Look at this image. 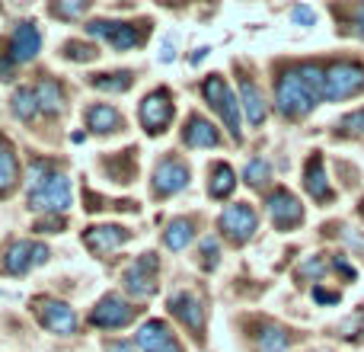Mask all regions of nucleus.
Here are the masks:
<instances>
[{
	"label": "nucleus",
	"mask_w": 364,
	"mask_h": 352,
	"mask_svg": "<svg viewBox=\"0 0 364 352\" xmlns=\"http://www.w3.org/2000/svg\"><path fill=\"white\" fill-rule=\"evenodd\" d=\"M275 103H278V109H282V115L301 119V115H307L320 100L310 93V87L304 83L301 71H288V74H282V81H278Z\"/></svg>",
	"instance_id": "obj_1"
},
{
	"label": "nucleus",
	"mask_w": 364,
	"mask_h": 352,
	"mask_svg": "<svg viewBox=\"0 0 364 352\" xmlns=\"http://www.w3.org/2000/svg\"><path fill=\"white\" fill-rule=\"evenodd\" d=\"M201 93H205V100L211 103V109L224 119V125H227V132H230V138L233 141H240L243 138V125H240V100L230 93V87H227V81L224 77H218V74H211L205 81V87H201Z\"/></svg>",
	"instance_id": "obj_2"
},
{
	"label": "nucleus",
	"mask_w": 364,
	"mask_h": 352,
	"mask_svg": "<svg viewBox=\"0 0 364 352\" xmlns=\"http://www.w3.org/2000/svg\"><path fill=\"white\" fill-rule=\"evenodd\" d=\"M74 205V189H70V180L64 173H55L51 180H45L38 189L29 192V208L45 214H64Z\"/></svg>",
	"instance_id": "obj_3"
},
{
	"label": "nucleus",
	"mask_w": 364,
	"mask_h": 352,
	"mask_svg": "<svg viewBox=\"0 0 364 352\" xmlns=\"http://www.w3.org/2000/svg\"><path fill=\"white\" fill-rule=\"evenodd\" d=\"M364 90V68L352 61H339L326 71V96L323 100H348Z\"/></svg>",
	"instance_id": "obj_4"
},
{
	"label": "nucleus",
	"mask_w": 364,
	"mask_h": 352,
	"mask_svg": "<svg viewBox=\"0 0 364 352\" xmlns=\"http://www.w3.org/2000/svg\"><path fill=\"white\" fill-rule=\"evenodd\" d=\"M173 113H176V109H173V96L166 93V90H154L151 96L141 100V125L151 135L166 132L173 122Z\"/></svg>",
	"instance_id": "obj_5"
},
{
	"label": "nucleus",
	"mask_w": 364,
	"mask_h": 352,
	"mask_svg": "<svg viewBox=\"0 0 364 352\" xmlns=\"http://www.w3.org/2000/svg\"><path fill=\"white\" fill-rule=\"evenodd\" d=\"M122 282H125V291H128V295H134V298H151L154 291H157V257H154V253H144L138 263L125 269Z\"/></svg>",
	"instance_id": "obj_6"
},
{
	"label": "nucleus",
	"mask_w": 364,
	"mask_h": 352,
	"mask_svg": "<svg viewBox=\"0 0 364 352\" xmlns=\"http://www.w3.org/2000/svg\"><path fill=\"white\" fill-rule=\"evenodd\" d=\"M48 247L45 244H36V240H16V244L6 250L4 257V266L6 272H13V276H23V272H29L32 266H42L48 263Z\"/></svg>",
	"instance_id": "obj_7"
},
{
	"label": "nucleus",
	"mask_w": 364,
	"mask_h": 352,
	"mask_svg": "<svg viewBox=\"0 0 364 352\" xmlns=\"http://www.w3.org/2000/svg\"><path fill=\"white\" fill-rule=\"evenodd\" d=\"M138 311L128 301H122V295H106L93 311H90V323L93 327H125L134 321Z\"/></svg>",
	"instance_id": "obj_8"
},
{
	"label": "nucleus",
	"mask_w": 364,
	"mask_h": 352,
	"mask_svg": "<svg viewBox=\"0 0 364 352\" xmlns=\"http://www.w3.org/2000/svg\"><path fill=\"white\" fill-rule=\"evenodd\" d=\"M87 32L96 38H109V45L119 51H132L141 42L138 26H125V23H112V19H93L87 23Z\"/></svg>",
	"instance_id": "obj_9"
},
{
	"label": "nucleus",
	"mask_w": 364,
	"mask_h": 352,
	"mask_svg": "<svg viewBox=\"0 0 364 352\" xmlns=\"http://www.w3.org/2000/svg\"><path fill=\"white\" fill-rule=\"evenodd\" d=\"M256 224H259V218L246 202H237V205H230L220 214V227L227 231V237H230L233 244H246V240L252 237V231H256Z\"/></svg>",
	"instance_id": "obj_10"
},
{
	"label": "nucleus",
	"mask_w": 364,
	"mask_h": 352,
	"mask_svg": "<svg viewBox=\"0 0 364 352\" xmlns=\"http://www.w3.org/2000/svg\"><path fill=\"white\" fill-rule=\"evenodd\" d=\"M38 321L45 323V327L51 330V333H74L77 330V314L70 304L64 301H51V298H45V301H38Z\"/></svg>",
	"instance_id": "obj_11"
},
{
	"label": "nucleus",
	"mask_w": 364,
	"mask_h": 352,
	"mask_svg": "<svg viewBox=\"0 0 364 352\" xmlns=\"http://www.w3.org/2000/svg\"><path fill=\"white\" fill-rule=\"evenodd\" d=\"M138 346L144 352H182L173 330L166 327L164 321H147L144 327L138 330Z\"/></svg>",
	"instance_id": "obj_12"
},
{
	"label": "nucleus",
	"mask_w": 364,
	"mask_h": 352,
	"mask_svg": "<svg viewBox=\"0 0 364 352\" xmlns=\"http://www.w3.org/2000/svg\"><path fill=\"white\" fill-rule=\"evenodd\" d=\"M269 214H272V221H275L278 227L288 231V227L301 224L304 208H301V202L288 192V189H275V192L269 195Z\"/></svg>",
	"instance_id": "obj_13"
},
{
	"label": "nucleus",
	"mask_w": 364,
	"mask_h": 352,
	"mask_svg": "<svg viewBox=\"0 0 364 352\" xmlns=\"http://www.w3.org/2000/svg\"><path fill=\"white\" fill-rule=\"evenodd\" d=\"M188 186V167L182 160H160V167L154 170V189L160 195H173V192H182Z\"/></svg>",
	"instance_id": "obj_14"
},
{
	"label": "nucleus",
	"mask_w": 364,
	"mask_h": 352,
	"mask_svg": "<svg viewBox=\"0 0 364 352\" xmlns=\"http://www.w3.org/2000/svg\"><path fill=\"white\" fill-rule=\"evenodd\" d=\"M128 237H132V231H125V227H119V224H100V227H87V234H83V244H87L93 253H112L115 247H122Z\"/></svg>",
	"instance_id": "obj_15"
},
{
	"label": "nucleus",
	"mask_w": 364,
	"mask_h": 352,
	"mask_svg": "<svg viewBox=\"0 0 364 352\" xmlns=\"http://www.w3.org/2000/svg\"><path fill=\"white\" fill-rule=\"evenodd\" d=\"M38 48H42V36H38V29L32 23H19L16 32H13V42H10V58L16 64L32 61V58L38 55Z\"/></svg>",
	"instance_id": "obj_16"
},
{
	"label": "nucleus",
	"mask_w": 364,
	"mask_h": 352,
	"mask_svg": "<svg viewBox=\"0 0 364 352\" xmlns=\"http://www.w3.org/2000/svg\"><path fill=\"white\" fill-rule=\"evenodd\" d=\"M170 311L179 317L182 323H186L188 330H195V333L205 327V311H201V301L195 295H188V291H176V295L170 298Z\"/></svg>",
	"instance_id": "obj_17"
},
{
	"label": "nucleus",
	"mask_w": 364,
	"mask_h": 352,
	"mask_svg": "<svg viewBox=\"0 0 364 352\" xmlns=\"http://www.w3.org/2000/svg\"><path fill=\"white\" fill-rule=\"evenodd\" d=\"M240 103H243V115L250 125H262L265 122V100L259 93V87L252 81L240 83Z\"/></svg>",
	"instance_id": "obj_18"
},
{
	"label": "nucleus",
	"mask_w": 364,
	"mask_h": 352,
	"mask_svg": "<svg viewBox=\"0 0 364 352\" xmlns=\"http://www.w3.org/2000/svg\"><path fill=\"white\" fill-rule=\"evenodd\" d=\"M220 141L218 128L211 125L208 119H201V115H192L186 125V145L188 147H214Z\"/></svg>",
	"instance_id": "obj_19"
},
{
	"label": "nucleus",
	"mask_w": 364,
	"mask_h": 352,
	"mask_svg": "<svg viewBox=\"0 0 364 352\" xmlns=\"http://www.w3.org/2000/svg\"><path fill=\"white\" fill-rule=\"evenodd\" d=\"M87 125L100 135H112L119 128H125V119L112 106H93V109H87Z\"/></svg>",
	"instance_id": "obj_20"
},
{
	"label": "nucleus",
	"mask_w": 364,
	"mask_h": 352,
	"mask_svg": "<svg viewBox=\"0 0 364 352\" xmlns=\"http://www.w3.org/2000/svg\"><path fill=\"white\" fill-rule=\"evenodd\" d=\"M304 186H307V192L314 195V199H320V202L333 199V189H329V182H326V170H323L320 157H314L307 164V180H304Z\"/></svg>",
	"instance_id": "obj_21"
},
{
	"label": "nucleus",
	"mask_w": 364,
	"mask_h": 352,
	"mask_svg": "<svg viewBox=\"0 0 364 352\" xmlns=\"http://www.w3.org/2000/svg\"><path fill=\"white\" fill-rule=\"evenodd\" d=\"M192 237H195V224L188 218H176L170 227H166V234H164V244L170 247V250H186L188 244H192Z\"/></svg>",
	"instance_id": "obj_22"
},
{
	"label": "nucleus",
	"mask_w": 364,
	"mask_h": 352,
	"mask_svg": "<svg viewBox=\"0 0 364 352\" xmlns=\"http://www.w3.org/2000/svg\"><path fill=\"white\" fill-rule=\"evenodd\" d=\"M36 96H38V109H45V113H61L64 93H61V87H58L55 81H42V83H38Z\"/></svg>",
	"instance_id": "obj_23"
},
{
	"label": "nucleus",
	"mask_w": 364,
	"mask_h": 352,
	"mask_svg": "<svg viewBox=\"0 0 364 352\" xmlns=\"http://www.w3.org/2000/svg\"><path fill=\"white\" fill-rule=\"evenodd\" d=\"M13 113L19 115L23 122H29V119H36V113H38V96H36V90H16L13 93Z\"/></svg>",
	"instance_id": "obj_24"
},
{
	"label": "nucleus",
	"mask_w": 364,
	"mask_h": 352,
	"mask_svg": "<svg viewBox=\"0 0 364 352\" xmlns=\"http://www.w3.org/2000/svg\"><path fill=\"white\" fill-rule=\"evenodd\" d=\"M233 186H237V180H233V170L227 164L214 167V176H211V195L214 199H227V195L233 192Z\"/></svg>",
	"instance_id": "obj_25"
},
{
	"label": "nucleus",
	"mask_w": 364,
	"mask_h": 352,
	"mask_svg": "<svg viewBox=\"0 0 364 352\" xmlns=\"http://www.w3.org/2000/svg\"><path fill=\"white\" fill-rule=\"evenodd\" d=\"M134 83V77L128 74H100V77H93V87L96 90H106V93H125L128 87Z\"/></svg>",
	"instance_id": "obj_26"
},
{
	"label": "nucleus",
	"mask_w": 364,
	"mask_h": 352,
	"mask_svg": "<svg viewBox=\"0 0 364 352\" xmlns=\"http://www.w3.org/2000/svg\"><path fill=\"white\" fill-rule=\"evenodd\" d=\"M16 176H19L16 157H13L10 147H4V151H0V192H10V189L16 186Z\"/></svg>",
	"instance_id": "obj_27"
},
{
	"label": "nucleus",
	"mask_w": 364,
	"mask_h": 352,
	"mask_svg": "<svg viewBox=\"0 0 364 352\" xmlns=\"http://www.w3.org/2000/svg\"><path fill=\"white\" fill-rule=\"evenodd\" d=\"M259 349L262 352H284L288 349V333L282 327H262L259 333Z\"/></svg>",
	"instance_id": "obj_28"
},
{
	"label": "nucleus",
	"mask_w": 364,
	"mask_h": 352,
	"mask_svg": "<svg viewBox=\"0 0 364 352\" xmlns=\"http://www.w3.org/2000/svg\"><path fill=\"white\" fill-rule=\"evenodd\" d=\"M301 77H304V83L310 87V93H314L316 100H323V96H326V71H323V68H316V64H304Z\"/></svg>",
	"instance_id": "obj_29"
},
{
	"label": "nucleus",
	"mask_w": 364,
	"mask_h": 352,
	"mask_svg": "<svg viewBox=\"0 0 364 352\" xmlns=\"http://www.w3.org/2000/svg\"><path fill=\"white\" fill-rule=\"evenodd\" d=\"M51 176H55L51 160H32L29 173H26V186H29V192H32V189H38L45 180H51Z\"/></svg>",
	"instance_id": "obj_30"
},
{
	"label": "nucleus",
	"mask_w": 364,
	"mask_h": 352,
	"mask_svg": "<svg viewBox=\"0 0 364 352\" xmlns=\"http://www.w3.org/2000/svg\"><path fill=\"white\" fill-rule=\"evenodd\" d=\"M243 176H246V182H252V186H262V182H269L272 167L265 164V160H250V164H246V170H243Z\"/></svg>",
	"instance_id": "obj_31"
},
{
	"label": "nucleus",
	"mask_w": 364,
	"mask_h": 352,
	"mask_svg": "<svg viewBox=\"0 0 364 352\" xmlns=\"http://www.w3.org/2000/svg\"><path fill=\"white\" fill-rule=\"evenodd\" d=\"M64 55L74 58V61H93L100 51L93 48V45H83V42H68L64 45Z\"/></svg>",
	"instance_id": "obj_32"
},
{
	"label": "nucleus",
	"mask_w": 364,
	"mask_h": 352,
	"mask_svg": "<svg viewBox=\"0 0 364 352\" xmlns=\"http://www.w3.org/2000/svg\"><path fill=\"white\" fill-rule=\"evenodd\" d=\"M339 128L346 135H364V109H358V113H348L346 119L339 122Z\"/></svg>",
	"instance_id": "obj_33"
},
{
	"label": "nucleus",
	"mask_w": 364,
	"mask_h": 352,
	"mask_svg": "<svg viewBox=\"0 0 364 352\" xmlns=\"http://www.w3.org/2000/svg\"><path fill=\"white\" fill-rule=\"evenodd\" d=\"M201 263H205V269H214L218 266V240H201Z\"/></svg>",
	"instance_id": "obj_34"
},
{
	"label": "nucleus",
	"mask_w": 364,
	"mask_h": 352,
	"mask_svg": "<svg viewBox=\"0 0 364 352\" xmlns=\"http://www.w3.org/2000/svg\"><path fill=\"white\" fill-rule=\"evenodd\" d=\"M51 10H55L58 16H83V13L90 10V4H55Z\"/></svg>",
	"instance_id": "obj_35"
},
{
	"label": "nucleus",
	"mask_w": 364,
	"mask_h": 352,
	"mask_svg": "<svg viewBox=\"0 0 364 352\" xmlns=\"http://www.w3.org/2000/svg\"><path fill=\"white\" fill-rule=\"evenodd\" d=\"M323 272H326V259H320V257L307 259V263L301 266V276H323Z\"/></svg>",
	"instance_id": "obj_36"
},
{
	"label": "nucleus",
	"mask_w": 364,
	"mask_h": 352,
	"mask_svg": "<svg viewBox=\"0 0 364 352\" xmlns=\"http://www.w3.org/2000/svg\"><path fill=\"white\" fill-rule=\"evenodd\" d=\"M291 16H294V23H301V26H314L316 23V13L310 10V6H294Z\"/></svg>",
	"instance_id": "obj_37"
},
{
	"label": "nucleus",
	"mask_w": 364,
	"mask_h": 352,
	"mask_svg": "<svg viewBox=\"0 0 364 352\" xmlns=\"http://www.w3.org/2000/svg\"><path fill=\"white\" fill-rule=\"evenodd\" d=\"M314 298L320 304H336L339 301V295H333V291H326V289H314Z\"/></svg>",
	"instance_id": "obj_38"
},
{
	"label": "nucleus",
	"mask_w": 364,
	"mask_h": 352,
	"mask_svg": "<svg viewBox=\"0 0 364 352\" xmlns=\"http://www.w3.org/2000/svg\"><path fill=\"white\" fill-rule=\"evenodd\" d=\"M45 227H48V231H61V218H48V221H42V224L36 227V231H45Z\"/></svg>",
	"instance_id": "obj_39"
},
{
	"label": "nucleus",
	"mask_w": 364,
	"mask_h": 352,
	"mask_svg": "<svg viewBox=\"0 0 364 352\" xmlns=\"http://www.w3.org/2000/svg\"><path fill=\"white\" fill-rule=\"evenodd\" d=\"M13 77V58L10 61H0V81H10Z\"/></svg>",
	"instance_id": "obj_40"
},
{
	"label": "nucleus",
	"mask_w": 364,
	"mask_h": 352,
	"mask_svg": "<svg viewBox=\"0 0 364 352\" xmlns=\"http://www.w3.org/2000/svg\"><path fill=\"white\" fill-rule=\"evenodd\" d=\"M106 352H134L132 343H109Z\"/></svg>",
	"instance_id": "obj_41"
},
{
	"label": "nucleus",
	"mask_w": 364,
	"mask_h": 352,
	"mask_svg": "<svg viewBox=\"0 0 364 352\" xmlns=\"http://www.w3.org/2000/svg\"><path fill=\"white\" fill-rule=\"evenodd\" d=\"M173 48H176L173 42H164V55H160V58H164V61H173V58H176V51H173Z\"/></svg>",
	"instance_id": "obj_42"
},
{
	"label": "nucleus",
	"mask_w": 364,
	"mask_h": 352,
	"mask_svg": "<svg viewBox=\"0 0 364 352\" xmlns=\"http://www.w3.org/2000/svg\"><path fill=\"white\" fill-rule=\"evenodd\" d=\"M355 26H358V32L364 36V6H358V16H355Z\"/></svg>",
	"instance_id": "obj_43"
},
{
	"label": "nucleus",
	"mask_w": 364,
	"mask_h": 352,
	"mask_svg": "<svg viewBox=\"0 0 364 352\" xmlns=\"http://www.w3.org/2000/svg\"><path fill=\"white\" fill-rule=\"evenodd\" d=\"M205 55H208V48H198V51H195V55H192V64H198V61H205Z\"/></svg>",
	"instance_id": "obj_44"
},
{
	"label": "nucleus",
	"mask_w": 364,
	"mask_h": 352,
	"mask_svg": "<svg viewBox=\"0 0 364 352\" xmlns=\"http://www.w3.org/2000/svg\"><path fill=\"white\" fill-rule=\"evenodd\" d=\"M4 147H6V145H4V138H0V151H4Z\"/></svg>",
	"instance_id": "obj_45"
}]
</instances>
